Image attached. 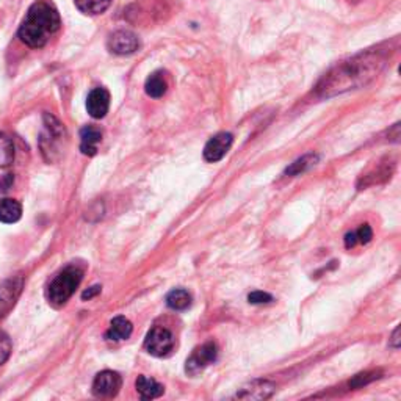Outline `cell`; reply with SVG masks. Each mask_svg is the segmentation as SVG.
Masks as SVG:
<instances>
[{
    "mask_svg": "<svg viewBox=\"0 0 401 401\" xmlns=\"http://www.w3.org/2000/svg\"><path fill=\"white\" fill-rule=\"evenodd\" d=\"M318 162H320L318 154H313V152L306 154L290 165V167L286 170V176H300V175H303V172L309 171L312 167H316Z\"/></svg>",
    "mask_w": 401,
    "mask_h": 401,
    "instance_id": "obj_18",
    "label": "cell"
},
{
    "mask_svg": "<svg viewBox=\"0 0 401 401\" xmlns=\"http://www.w3.org/2000/svg\"><path fill=\"white\" fill-rule=\"evenodd\" d=\"M137 392L140 397L143 400H154L163 395L165 387L160 382H157L152 378H147V376H138V380L135 382Z\"/></svg>",
    "mask_w": 401,
    "mask_h": 401,
    "instance_id": "obj_16",
    "label": "cell"
},
{
    "mask_svg": "<svg viewBox=\"0 0 401 401\" xmlns=\"http://www.w3.org/2000/svg\"><path fill=\"white\" fill-rule=\"evenodd\" d=\"M218 358V348L214 342H207L204 343L202 347L196 348L192 356L187 359L185 363V372L188 375H198L201 373L204 368H207L209 365H212Z\"/></svg>",
    "mask_w": 401,
    "mask_h": 401,
    "instance_id": "obj_6",
    "label": "cell"
},
{
    "mask_svg": "<svg viewBox=\"0 0 401 401\" xmlns=\"http://www.w3.org/2000/svg\"><path fill=\"white\" fill-rule=\"evenodd\" d=\"M389 345H390L392 348H395V350L400 348V326L395 328V331H394V334H392L390 340H389Z\"/></svg>",
    "mask_w": 401,
    "mask_h": 401,
    "instance_id": "obj_28",
    "label": "cell"
},
{
    "mask_svg": "<svg viewBox=\"0 0 401 401\" xmlns=\"http://www.w3.org/2000/svg\"><path fill=\"white\" fill-rule=\"evenodd\" d=\"M145 91L149 98L159 99L163 98L168 91V82L167 77L162 73V71H155L151 75L146 78L145 83Z\"/></svg>",
    "mask_w": 401,
    "mask_h": 401,
    "instance_id": "obj_15",
    "label": "cell"
},
{
    "mask_svg": "<svg viewBox=\"0 0 401 401\" xmlns=\"http://www.w3.org/2000/svg\"><path fill=\"white\" fill-rule=\"evenodd\" d=\"M24 288V276H11L0 284V318L6 317L18 303Z\"/></svg>",
    "mask_w": 401,
    "mask_h": 401,
    "instance_id": "obj_5",
    "label": "cell"
},
{
    "mask_svg": "<svg viewBox=\"0 0 401 401\" xmlns=\"http://www.w3.org/2000/svg\"><path fill=\"white\" fill-rule=\"evenodd\" d=\"M384 57L380 52L368 51L355 55L334 66L317 85L320 98H334L337 94L360 88L381 73Z\"/></svg>",
    "mask_w": 401,
    "mask_h": 401,
    "instance_id": "obj_1",
    "label": "cell"
},
{
    "mask_svg": "<svg viewBox=\"0 0 401 401\" xmlns=\"http://www.w3.org/2000/svg\"><path fill=\"white\" fill-rule=\"evenodd\" d=\"M14 162V145L11 137L0 132V170L11 167Z\"/></svg>",
    "mask_w": 401,
    "mask_h": 401,
    "instance_id": "obj_19",
    "label": "cell"
},
{
    "mask_svg": "<svg viewBox=\"0 0 401 401\" xmlns=\"http://www.w3.org/2000/svg\"><path fill=\"white\" fill-rule=\"evenodd\" d=\"M248 301L251 304H265V303H271L273 301V296L270 293H265V292H253L248 295Z\"/></svg>",
    "mask_w": 401,
    "mask_h": 401,
    "instance_id": "obj_25",
    "label": "cell"
},
{
    "mask_svg": "<svg viewBox=\"0 0 401 401\" xmlns=\"http://www.w3.org/2000/svg\"><path fill=\"white\" fill-rule=\"evenodd\" d=\"M356 243H358L356 232H348L347 235H345V246H347L348 249L353 248V246H356Z\"/></svg>",
    "mask_w": 401,
    "mask_h": 401,
    "instance_id": "obj_27",
    "label": "cell"
},
{
    "mask_svg": "<svg viewBox=\"0 0 401 401\" xmlns=\"http://www.w3.org/2000/svg\"><path fill=\"white\" fill-rule=\"evenodd\" d=\"M110 108V93L105 88H94L86 98V110L94 120L105 118Z\"/></svg>",
    "mask_w": 401,
    "mask_h": 401,
    "instance_id": "obj_12",
    "label": "cell"
},
{
    "mask_svg": "<svg viewBox=\"0 0 401 401\" xmlns=\"http://www.w3.org/2000/svg\"><path fill=\"white\" fill-rule=\"evenodd\" d=\"M356 237H358V243H363V245H367V243H370L373 239V231L372 227L368 224H363L356 231Z\"/></svg>",
    "mask_w": 401,
    "mask_h": 401,
    "instance_id": "obj_24",
    "label": "cell"
},
{
    "mask_svg": "<svg viewBox=\"0 0 401 401\" xmlns=\"http://www.w3.org/2000/svg\"><path fill=\"white\" fill-rule=\"evenodd\" d=\"M234 143V135L229 132H219L215 137H212L206 147H204V159L210 163L219 162L223 157L229 152Z\"/></svg>",
    "mask_w": 401,
    "mask_h": 401,
    "instance_id": "obj_10",
    "label": "cell"
},
{
    "mask_svg": "<svg viewBox=\"0 0 401 401\" xmlns=\"http://www.w3.org/2000/svg\"><path fill=\"white\" fill-rule=\"evenodd\" d=\"M123 378L112 370L100 372L93 381V394L99 398H113L121 390Z\"/></svg>",
    "mask_w": 401,
    "mask_h": 401,
    "instance_id": "obj_8",
    "label": "cell"
},
{
    "mask_svg": "<svg viewBox=\"0 0 401 401\" xmlns=\"http://www.w3.org/2000/svg\"><path fill=\"white\" fill-rule=\"evenodd\" d=\"M112 0H75V6L80 10L83 14L90 16H98L105 13L108 10Z\"/></svg>",
    "mask_w": 401,
    "mask_h": 401,
    "instance_id": "obj_20",
    "label": "cell"
},
{
    "mask_svg": "<svg viewBox=\"0 0 401 401\" xmlns=\"http://www.w3.org/2000/svg\"><path fill=\"white\" fill-rule=\"evenodd\" d=\"M167 304H168V308L175 309V311H184L192 304V295L184 288H176L168 293Z\"/></svg>",
    "mask_w": 401,
    "mask_h": 401,
    "instance_id": "obj_21",
    "label": "cell"
},
{
    "mask_svg": "<svg viewBox=\"0 0 401 401\" xmlns=\"http://www.w3.org/2000/svg\"><path fill=\"white\" fill-rule=\"evenodd\" d=\"M100 290H102L100 286H93V287H90L88 290H85V292L82 293V300H83V301L91 300V298H94V296L100 293Z\"/></svg>",
    "mask_w": 401,
    "mask_h": 401,
    "instance_id": "obj_26",
    "label": "cell"
},
{
    "mask_svg": "<svg viewBox=\"0 0 401 401\" xmlns=\"http://www.w3.org/2000/svg\"><path fill=\"white\" fill-rule=\"evenodd\" d=\"M43 120H44L46 133L41 138V149L46 159L51 162L53 159L52 154L57 152L55 151V143L65 135V127H63L61 123L51 113H44Z\"/></svg>",
    "mask_w": 401,
    "mask_h": 401,
    "instance_id": "obj_7",
    "label": "cell"
},
{
    "mask_svg": "<svg viewBox=\"0 0 401 401\" xmlns=\"http://www.w3.org/2000/svg\"><path fill=\"white\" fill-rule=\"evenodd\" d=\"M132 331H133V326L127 318L121 317V316L115 317L112 320V323H110V328H108V331L105 334V339L113 340V342L125 340L132 335Z\"/></svg>",
    "mask_w": 401,
    "mask_h": 401,
    "instance_id": "obj_14",
    "label": "cell"
},
{
    "mask_svg": "<svg viewBox=\"0 0 401 401\" xmlns=\"http://www.w3.org/2000/svg\"><path fill=\"white\" fill-rule=\"evenodd\" d=\"M108 49L116 55H130L140 49V39L130 30H116L108 38Z\"/></svg>",
    "mask_w": 401,
    "mask_h": 401,
    "instance_id": "obj_9",
    "label": "cell"
},
{
    "mask_svg": "<svg viewBox=\"0 0 401 401\" xmlns=\"http://www.w3.org/2000/svg\"><path fill=\"white\" fill-rule=\"evenodd\" d=\"M22 217L21 202L11 198L0 199V222L5 224L18 223Z\"/></svg>",
    "mask_w": 401,
    "mask_h": 401,
    "instance_id": "obj_17",
    "label": "cell"
},
{
    "mask_svg": "<svg viewBox=\"0 0 401 401\" xmlns=\"http://www.w3.org/2000/svg\"><path fill=\"white\" fill-rule=\"evenodd\" d=\"M61 27L60 13L49 0H36L28 8L26 19L22 21L18 30L21 41L31 47L41 49Z\"/></svg>",
    "mask_w": 401,
    "mask_h": 401,
    "instance_id": "obj_2",
    "label": "cell"
},
{
    "mask_svg": "<svg viewBox=\"0 0 401 401\" xmlns=\"http://www.w3.org/2000/svg\"><path fill=\"white\" fill-rule=\"evenodd\" d=\"M175 335L170 329L163 326H154L145 339V350L155 358H165L175 350Z\"/></svg>",
    "mask_w": 401,
    "mask_h": 401,
    "instance_id": "obj_4",
    "label": "cell"
},
{
    "mask_svg": "<svg viewBox=\"0 0 401 401\" xmlns=\"http://www.w3.org/2000/svg\"><path fill=\"white\" fill-rule=\"evenodd\" d=\"M83 278L82 269H78L77 265H69L66 269H63L57 276L52 279V282L47 287V301H49L53 308H61L65 306L69 298L74 295L75 288L80 286Z\"/></svg>",
    "mask_w": 401,
    "mask_h": 401,
    "instance_id": "obj_3",
    "label": "cell"
},
{
    "mask_svg": "<svg viewBox=\"0 0 401 401\" xmlns=\"http://www.w3.org/2000/svg\"><path fill=\"white\" fill-rule=\"evenodd\" d=\"M381 378V372H364V373H359L356 376H353V378L350 380L348 382V386L351 389H359V387H364L367 386V384H370L376 380H380Z\"/></svg>",
    "mask_w": 401,
    "mask_h": 401,
    "instance_id": "obj_22",
    "label": "cell"
},
{
    "mask_svg": "<svg viewBox=\"0 0 401 401\" xmlns=\"http://www.w3.org/2000/svg\"><path fill=\"white\" fill-rule=\"evenodd\" d=\"M276 392V386L266 380H254L245 386L240 387V390L235 394V398L239 400H269Z\"/></svg>",
    "mask_w": 401,
    "mask_h": 401,
    "instance_id": "obj_11",
    "label": "cell"
},
{
    "mask_svg": "<svg viewBox=\"0 0 401 401\" xmlns=\"http://www.w3.org/2000/svg\"><path fill=\"white\" fill-rule=\"evenodd\" d=\"M11 350H13V345L10 337H8L4 331H0V365H4L8 358L11 355Z\"/></svg>",
    "mask_w": 401,
    "mask_h": 401,
    "instance_id": "obj_23",
    "label": "cell"
},
{
    "mask_svg": "<svg viewBox=\"0 0 401 401\" xmlns=\"http://www.w3.org/2000/svg\"><path fill=\"white\" fill-rule=\"evenodd\" d=\"M102 141V130L96 125H85L80 130V151L85 155H96Z\"/></svg>",
    "mask_w": 401,
    "mask_h": 401,
    "instance_id": "obj_13",
    "label": "cell"
}]
</instances>
